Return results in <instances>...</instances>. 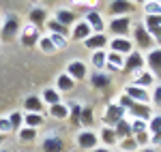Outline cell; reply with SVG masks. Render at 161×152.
<instances>
[{
  "mask_svg": "<svg viewBox=\"0 0 161 152\" xmlns=\"http://www.w3.org/2000/svg\"><path fill=\"white\" fill-rule=\"evenodd\" d=\"M97 135H99L101 146H105V148H110V150L118 146V137H116V133H114L112 127H101V131L97 133Z\"/></svg>",
  "mask_w": 161,
  "mask_h": 152,
  "instance_id": "7402d4cb",
  "label": "cell"
},
{
  "mask_svg": "<svg viewBox=\"0 0 161 152\" xmlns=\"http://www.w3.org/2000/svg\"><path fill=\"white\" fill-rule=\"evenodd\" d=\"M148 2H161V0H148Z\"/></svg>",
  "mask_w": 161,
  "mask_h": 152,
  "instance_id": "db71d44e",
  "label": "cell"
},
{
  "mask_svg": "<svg viewBox=\"0 0 161 152\" xmlns=\"http://www.w3.org/2000/svg\"><path fill=\"white\" fill-rule=\"evenodd\" d=\"M43 122H45V116H43V114H26V112H24V127L39 128Z\"/></svg>",
  "mask_w": 161,
  "mask_h": 152,
  "instance_id": "1f68e13d",
  "label": "cell"
},
{
  "mask_svg": "<svg viewBox=\"0 0 161 152\" xmlns=\"http://www.w3.org/2000/svg\"><path fill=\"white\" fill-rule=\"evenodd\" d=\"M50 116L54 120H69V105H67V103L50 105Z\"/></svg>",
  "mask_w": 161,
  "mask_h": 152,
  "instance_id": "f1b7e54d",
  "label": "cell"
},
{
  "mask_svg": "<svg viewBox=\"0 0 161 152\" xmlns=\"http://www.w3.org/2000/svg\"><path fill=\"white\" fill-rule=\"evenodd\" d=\"M0 152H13V150H7V148H2V150H0Z\"/></svg>",
  "mask_w": 161,
  "mask_h": 152,
  "instance_id": "f5cc1de1",
  "label": "cell"
},
{
  "mask_svg": "<svg viewBox=\"0 0 161 152\" xmlns=\"http://www.w3.org/2000/svg\"><path fill=\"white\" fill-rule=\"evenodd\" d=\"M75 86H77V81H73V79L67 75V73L56 75V90H58L60 94H64V92H73Z\"/></svg>",
  "mask_w": 161,
  "mask_h": 152,
  "instance_id": "d4e9b609",
  "label": "cell"
},
{
  "mask_svg": "<svg viewBox=\"0 0 161 152\" xmlns=\"http://www.w3.org/2000/svg\"><path fill=\"white\" fill-rule=\"evenodd\" d=\"M133 139L137 141V148H146V146H150V133H148V131L136 133V135H133Z\"/></svg>",
  "mask_w": 161,
  "mask_h": 152,
  "instance_id": "f35d334b",
  "label": "cell"
},
{
  "mask_svg": "<svg viewBox=\"0 0 161 152\" xmlns=\"http://www.w3.org/2000/svg\"><path fill=\"white\" fill-rule=\"evenodd\" d=\"M50 39H52V43H54V47H56V50H64V47H67V43H69V39L62 37V34H50Z\"/></svg>",
  "mask_w": 161,
  "mask_h": 152,
  "instance_id": "b9f144b4",
  "label": "cell"
},
{
  "mask_svg": "<svg viewBox=\"0 0 161 152\" xmlns=\"http://www.w3.org/2000/svg\"><path fill=\"white\" fill-rule=\"evenodd\" d=\"M131 2H133L136 7H137V4H146V0H131Z\"/></svg>",
  "mask_w": 161,
  "mask_h": 152,
  "instance_id": "f907efd6",
  "label": "cell"
},
{
  "mask_svg": "<svg viewBox=\"0 0 161 152\" xmlns=\"http://www.w3.org/2000/svg\"><path fill=\"white\" fill-rule=\"evenodd\" d=\"M144 13H146V15H153V17L161 15V2H148V0H146V4H144Z\"/></svg>",
  "mask_w": 161,
  "mask_h": 152,
  "instance_id": "ab89813d",
  "label": "cell"
},
{
  "mask_svg": "<svg viewBox=\"0 0 161 152\" xmlns=\"http://www.w3.org/2000/svg\"><path fill=\"white\" fill-rule=\"evenodd\" d=\"M116 103H118V105H120V107H123L125 112H127V109H129V107H131V105H133V101H131V99H129V97H127V94H120V97H118V99H116Z\"/></svg>",
  "mask_w": 161,
  "mask_h": 152,
  "instance_id": "f6af8a7d",
  "label": "cell"
},
{
  "mask_svg": "<svg viewBox=\"0 0 161 152\" xmlns=\"http://www.w3.org/2000/svg\"><path fill=\"white\" fill-rule=\"evenodd\" d=\"M123 118H127V112H125V109L116 101H114V103H108L105 112H103V116H101L103 127H114V124H118Z\"/></svg>",
  "mask_w": 161,
  "mask_h": 152,
  "instance_id": "3957f363",
  "label": "cell"
},
{
  "mask_svg": "<svg viewBox=\"0 0 161 152\" xmlns=\"http://www.w3.org/2000/svg\"><path fill=\"white\" fill-rule=\"evenodd\" d=\"M114 133H116V137H118V141L125 139V137H131V120L129 118H123L118 124H114Z\"/></svg>",
  "mask_w": 161,
  "mask_h": 152,
  "instance_id": "83f0119b",
  "label": "cell"
},
{
  "mask_svg": "<svg viewBox=\"0 0 161 152\" xmlns=\"http://www.w3.org/2000/svg\"><path fill=\"white\" fill-rule=\"evenodd\" d=\"M123 66H125V56H120V54H114V51H108L105 69H108L110 73H118V71H123Z\"/></svg>",
  "mask_w": 161,
  "mask_h": 152,
  "instance_id": "cb8c5ba5",
  "label": "cell"
},
{
  "mask_svg": "<svg viewBox=\"0 0 161 152\" xmlns=\"http://www.w3.org/2000/svg\"><path fill=\"white\" fill-rule=\"evenodd\" d=\"M75 4H95L97 0H73Z\"/></svg>",
  "mask_w": 161,
  "mask_h": 152,
  "instance_id": "c3c4849f",
  "label": "cell"
},
{
  "mask_svg": "<svg viewBox=\"0 0 161 152\" xmlns=\"http://www.w3.org/2000/svg\"><path fill=\"white\" fill-rule=\"evenodd\" d=\"M157 131H161V114H153V118L148 120V133L153 135Z\"/></svg>",
  "mask_w": 161,
  "mask_h": 152,
  "instance_id": "60d3db41",
  "label": "cell"
},
{
  "mask_svg": "<svg viewBox=\"0 0 161 152\" xmlns=\"http://www.w3.org/2000/svg\"><path fill=\"white\" fill-rule=\"evenodd\" d=\"M39 97H41V101L45 103L47 107H50V105H56V103H62V94L56 88H43V92H41Z\"/></svg>",
  "mask_w": 161,
  "mask_h": 152,
  "instance_id": "4316f807",
  "label": "cell"
},
{
  "mask_svg": "<svg viewBox=\"0 0 161 152\" xmlns=\"http://www.w3.org/2000/svg\"><path fill=\"white\" fill-rule=\"evenodd\" d=\"M105 60H108V51L105 50L90 51V64L95 66V71H103L105 69Z\"/></svg>",
  "mask_w": 161,
  "mask_h": 152,
  "instance_id": "f546056e",
  "label": "cell"
},
{
  "mask_svg": "<svg viewBox=\"0 0 161 152\" xmlns=\"http://www.w3.org/2000/svg\"><path fill=\"white\" fill-rule=\"evenodd\" d=\"M75 144L82 150H92V148L99 146V135L92 128H80V133L75 135Z\"/></svg>",
  "mask_w": 161,
  "mask_h": 152,
  "instance_id": "5b68a950",
  "label": "cell"
},
{
  "mask_svg": "<svg viewBox=\"0 0 161 152\" xmlns=\"http://www.w3.org/2000/svg\"><path fill=\"white\" fill-rule=\"evenodd\" d=\"M41 150L43 152H64V139H62L60 135H56V131H52L50 135L43 137Z\"/></svg>",
  "mask_w": 161,
  "mask_h": 152,
  "instance_id": "9c48e42d",
  "label": "cell"
},
{
  "mask_svg": "<svg viewBox=\"0 0 161 152\" xmlns=\"http://www.w3.org/2000/svg\"><path fill=\"white\" fill-rule=\"evenodd\" d=\"M144 60H146V64H148V71L155 75V79H161V47L150 50L148 56H146Z\"/></svg>",
  "mask_w": 161,
  "mask_h": 152,
  "instance_id": "2e32d148",
  "label": "cell"
},
{
  "mask_svg": "<svg viewBox=\"0 0 161 152\" xmlns=\"http://www.w3.org/2000/svg\"><path fill=\"white\" fill-rule=\"evenodd\" d=\"M43 4H52V2H56V0H41Z\"/></svg>",
  "mask_w": 161,
  "mask_h": 152,
  "instance_id": "816d5d0a",
  "label": "cell"
},
{
  "mask_svg": "<svg viewBox=\"0 0 161 152\" xmlns=\"http://www.w3.org/2000/svg\"><path fill=\"white\" fill-rule=\"evenodd\" d=\"M88 152H112V150L105 148V146H97V148H92V150H88Z\"/></svg>",
  "mask_w": 161,
  "mask_h": 152,
  "instance_id": "7dc6e473",
  "label": "cell"
},
{
  "mask_svg": "<svg viewBox=\"0 0 161 152\" xmlns=\"http://www.w3.org/2000/svg\"><path fill=\"white\" fill-rule=\"evenodd\" d=\"M92 122H95V118H92V107H84V109H82V118H80V124L84 128H90Z\"/></svg>",
  "mask_w": 161,
  "mask_h": 152,
  "instance_id": "8d00e7d4",
  "label": "cell"
},
{
  "mask_svg": "<svg viewBox=\"0 0 161 152\" xmlns=\"http://www.w3.org/2000/svg\"><path fill=\"white\" fill-rule=\"evenodd\" d=\"M108 47H110V51L120 54V56H129L131 51L136 50L133 43H131V39H123V37H114L110 43H108Z\"/></svg>",
  "mask_w": 161,
  "mask_h": 152,
  "instance_id": "4fadbf2b",
  "label": "cell"
},
{
  "mask_svg": "<svg viewBox=\"0 0 161 152\" xmlns=\"http://www.w3.org/2000/svg\"><path fill=\"white\" fill-rule=\"evenodd\" d=\"M45 109V103L41 101L39 94H28L24 99V112L26 114H43Z\"/></svg>",
  "mask_w": 161,
  "mask_h": 152,
  "instance_id": "d6986e66",
  "label": "cell"
},
{
  "mask_svg": "<svg viewBox=\"0 0 161 152\" xmlns=\"http://www.w3.org/2000/svg\"><path fill=\"white\" fill-rule=\"evenodd\" d=\"M112 84V77L110 73H103V71H92V75H90V86L97 90H105L110 88Z\"/></svg>",
  "mask_w": 161,
  "mask_h": 152,
  "instance_id": "603a6c76",
  "label": "cell"
},
{
  "mask_svg": "<svg viewBox=\"0 0 161 152\" xmlns=\"http://www.w3.org/2000/svg\"><path fill=\"white\" fill-rule=\"evenodd\" d=\"M137 152H159L157 148H153V146H146V148H140Z\"/></svg>",
  "mask_w": 161,
  "mask_h": 152,
  "instance_id": "681fc988",
  "label": "cell"
},
{
  "mask_svg": "<svg viewBox=\"0 0 161 152\" xmlns=\"http://www.w3.org/2000/svg\"><path fill=\"white\" fill-rule=\"evenodd\" d=\"M2 139H4V137H2V135H0V141H2Z\"/></svg>",
  "mask_w": 161,
  "mask_h": 152,
  "instance_id": "11a10c76",
  "label": "cell"
},
{
  "mask_svg": "<svg viewBox=\"0 0 161 152\" xmlns=\"http://www.w3.org/2000/svg\"><path fill=\"white\" fill-rule=\"evenodd\" d=\"M150 103H155L157 107H161V84H155V86H153V92H150Z\"/></svg>",
  "mask_w": 161,
  "mask_h": 152,
  "instance_id": "7bdbcfd3",
  "label": "cell"
},
{
  "mask_svg": "<svg viewBox=\"0 0 161 152\" xmlns=\"http://www.w3.org/2000/svg\"><path fill=\"white\" fill-rule=\"evenodd\" d=\"M127 114L131 116V118H137V120H146L148 122L150 118H153V107L150 105H146V103H133L129 109H127Z\"/></svg>",
  "mask_w": 161,
  "mask_h": 152,
  "instance_id": "e0dca14e",
  "label": "cell"
},
{
  "mask_svg": "<svg viewBox=\"0 0 161 152\" xmlns=\"http://www.w3.org/2000/svg\"><path fill=\"white\" fill-rule=\"evenodd\" d=\"M116 152H120V150H116Z\"/></svg>",
  "mask_w": 161,
  "mask_h": 152,
  "instance_id": "9f6ffc18",
  "label": "cell"
},
{
  "mask_svg": "<svg viewBox=\"0 0 161 152\" xmlns=\"http://www.w3.org/2000/svg\"><path fill=\"white\" fill-rule=\"evenodd\" d=\"M110 32L114 34V37L129 39V32H131V15L112 17V22H110Z\"/></svg>",
  "mask_w": 161,
  "mask_h": 152,
  "instance_id": "8992f818",
  "label": "cell"
},
{
  "mask_svg": "<svg viewBox=\"0 0 161 152\" xmlns=\"http://www.w3.org/2000/svg\"><path fill=\"white\" fill-rule=\"evenodd\" d=\"M131 34H133V41H136V50H146V51H150V50H155L157 45H155V39L148 34V30L144 28V24H136L133 26V30H131Z\"/></svg>",
  "mask_w": 161,
  "mask_h": 152,
  "instance_id": "6da1fadb",
  "label": "cell"
},
{
  "mask_svg": "<svg viewBox=\"0 0 161 152\" xmlns=\"http://www.w3.org/2000/svg\"><path fill=\"white\" fill-rule=\"evenodd\" d=\"M108 43H110V39H108L105 32H92V34L84 41V47H86L88 51H99V50H105Z\"/></svg>",
  "mask_w": 161,
  "mask_h": 152,
  "instance_id": "7c38bea8",
  "label": "cell"
},
{
  "mask_svg": "<svg viewBox=\"0 0 161 152\" xmlns=\"http://www.w3.org/2000/svg\"><path fill=\"white\" fill-rule=\"evenodd\" d=\"M32 2H35V0H32Z\"/></svg>",
  "mask_w": 161,
  "mask_h": 152,
  "instance_id": "6f0895ef",
  "label": "cell"
},
{
  "mask_svg": "<svg viewBox=\"0 0 161 152\" xmlns=\"http://www.w3.org/2000/svg\"><path fill=\"white\" fill-rule=\"evenodd\" d=\"M125 94L131 99L133 103H146V105H150V92L144 88H140V86H133V84H129V86H125L123 90Z\"/></svg>",
  "mask_w": 161,
  "mask_h": 152,
  "instance_id": "5bb4252c",
  "label": "cell"
},
{
  "mask_svg": "<svg viewBox=\"0 0 161 152\" xmlns=\"http://www.w3.org/2000/svg\"><path fill=\"white\" fill-rule=\"evenodd\" d=\"M37 47L41 51H43V54H47V56H52V54H56V47H54V43H52V39H50V34H47V37H41L39 39V43H37Z\"/></svg>",
  "mask_w": 161,
  "mask_h": 152,
  "instance_id": "836d02e7",
  "label": "cell"
},
{
  "mask_svg": "<svg viewBox=\"0 0 161 152\" xmlns=\"http://www.w3.org/2000/svg\"><path fill=\"white\" fill-rule=\"evenodd\" d=\"M84 22L90 26V30H92V32H103V30H105V22H103L101 13L95 11V9L86 11V19H84Z\"/></svg>",
  "mask_w": 161,
  "mask_h": 152,
  "instance_id": "44dd1931",
  "label": "cell"
},
{
  "mask_svg": "<svg viewBox=\"0 0 161 152\" xmlns=\"http://www.w3.org/2000/svg\"><path fill=\"white\" fill-rule=\"evenodd\" d=\"M108 11H110L112 17H123V15L136 13V4H133L131 0H112Z\"/></svg>",
  "mask_w": 161,
  "mask_h": 152,
  "instance_id": "ba28073f",
  "label": "cell"
},
{
  "mask_svg": "<svg viewBox=\"0 0 161 152\" xmlns=\"http://www.w3.org/2000/svg\"><path fill=\"white\" fill-rule=\"evenodd\" d=\"M90 34H92L90 26H88L84 19H80L77 24L71 26V37H69V39H73V41H77V43H84V41H86Z\"/></svg>",
  "mask_w": 161,
  "mask_h": 152,
  "instance_id": "ac0fdd59",
  "label": "cell"
},
{
  "mask_svg": "<svg viewBox=\"0 0 161 152\" xmlns=\"http://www.w3.org/2000/svg\"><path fill=\"white\" fill-rule=\"evenodd\" d=\"M9 133H13L9 118H7V116H0V135H2V137H7Z\"/></svg>",
  "mask_w": 161,
  "mask_h": 152,
  "instance_id": "ee69618b",
  "label": "cell"
},
{
  "mask_svg": "<svg viewBox=\"0 0 161 152\" xmlns=\"http://www.w3.org/2000/svg\"><path fill=\"white\" fill-rule=\"evenodd\" d=\"M82 105L80 103H69V120L73 124H80V118H82Z\"/></svg>",
  "mask_w": 161,
  "mask_h": 152,
  "instance_id": "d590c367",
  "label": "cell"
},
{
  "mask_svg": "<svg viewBox=\"0 0 161 152\" xmlns=\"http://www.w3.org/2000/svg\"><path fill=\"white\" fill-rule=\"evenodd\" d=\"M64 73L71 77L73 81H84L88 77V69L82 60H71V62H67V71Z\"/></svg>",
  "mask_w": 161,
  "mask_h": 152,
  "instance_id": "8fae6325",
  "label": "cell"
},
{
  "mask_svg": "<svg viewBox=\"0 0 161 152\" xmlns=\"http://www.w3.org/2000/svg\"><path fill=\"white\" fill-rule=\"evenodd\" d=\"M118 150L120 152H137L140 148H137V141L133 139V135H131V137H125V139L118 141Z\"/></svg>",
  "mask_w": 161,
  "mask_h": 152,
  "instance_id": "e575fe53",
  "label": "cell"
},
{
  "mask_svg": "<svg viewBox=\"0 0 161 152\" xmlns=\"http://www.w3.org/2000/svg\"><path fill=\"white\" fill-rule=\"evenodd\" d=\"M7 118H9V122H11V131L13 133H17L19 128L24 127V112H19V109H17V112H11Z\"/></svg>",
  "mask_w": 161,
  "mask_h": 152,
  "instance_id": "d6a6232c",
  "label": "cell"
},
{
  "mask_svg": "<svg viewBox=\"0 0 161 152\" xmlns=\"http://www.w3.org/2000/svg\"><path fill=\"white\" fill-rule=\"evenodd\" d=\"M144 66H146V60H144V54L140 50H133L129 56H125V66H123L125 73L137 75L140 71H144Z\"/></svg>",
  "mask_w": 161,
  "mask_h": 152,
  "instance_id": "7a4b0ae2",
  "label": "cell"
},
{
  "mask_svg": "<svg viewBox=\"0 0 161 152\" xmlns=\"http://www.w3.org/2000/svg\"><path fill=\"white\" fill-rule=\"evenodd\" d=\"M142 131H148V122H146V120H137V118H131V135H136V133H142Z\"/></svg>",
  "mask_w": 161,
  "mask_h": 152,
  "instance_id": "74e56055",
  "label": "cell"
},
{
  "mask_svg": "<svg viewBox=\"0 0 161 152\" xmlns=\"http://www.w3.org/2000/svg\"><path fill=\"white\" fill-rule=\"evenodd\" d=\"M54 19L58 22V24L67 26V28H71L73 24H77L80 19H77V13L73 9H58V11L54 13Z\"/></svg>",
  "mask_w": 161,
  "mask_h": 152,
  "instance_id": "ffe728a7",
  "label": "cell"
},
{
  "mask_svg": "<svg viewBox=\"0 0 161 152\" xmlns=\"http://www.w3.org/2000/svg\"><path fill=\"white\" fill-rule=\"evenodd\" d=\"M144 28L148 30V34L155 39V45L161 47V15L153 17V15H144Z\"/></svg>",
  "mask_w": 161,
  "mask_h": 152,
  "instance_id": "30bf717a",
  "label": "cell"
},
{
  "mask_svg": "<svg viewBox=\"0 0 161 152\" xmlns=\"http://www.w3.org/2000/svg\"><path fill=\"white\" fill-rule=\"evenodd\" d=\"M47 19H50V15L45 11V7H32L30 13H28V24H32L35 28H39V30L45 28Z\"/></svg>",
  "mask_w": 161,
  "mask_h": 152,
  "instance_id": "9a60e30c",
  "label": "cell"
},
{
  "mask_svg": "<svg viewBox=\"0 0 161 152\" xmlns=\"http://www.w3.org/2000/svg\"><path fill=\"white\" fill-rule=\"evenodd\" d=\"M19 30H22L19 19H17L15 15L7 17V19H4V24H2V28H0V41H4V43L13 41L15 37H19Z\"/></svg>",
  "mask_w": 161,
  "mask_h": 152,
  "instance_id": "277c9868",
  "label": "cell"
},
{
  "mask_svg": "<svg viewBox=\"0 0 161 152\" xmlns=\"http://www.w3.org/2000/svg\"><path fill=\"white\" fill-rule=\"evenodd\" d=\"M39 39H41V30L35 28L32 24H26L22 30H19V43L24 45V47H35L39 43Z\"/></svg>",
  "mask_w": 161,
  "mask_h": 152,
  "instance_id": "52a82bcc",
  "label": "cell"
},
{
  "mask_svg": "<svg viewBox=\"0 0 161 152\" xmlns=\"http://www.w3.org/2000/svg\"><path fill=\"white\" fill-rule=\"evenodd\" d=\"M150 146H153V148H161V131H157V133L150 135Z\"/></svg>",
  "mask_w": 161,
  "mask_h": 152,
  "instance_id": "bcb514c9",
  "label": "cell"
},
{
  "mask_svg": "<svg viewBox=\"0 0 161 152\" xmlns=\"http://www.w3.org/2000/svg\"><path fill=\"white\" fill-rule=\"evenodd\" d=\"M136 77V81H133V86H140V88H144V90H148V88H153L155 86V75L150 73V71H140L137 75H133Z\"/></svg>",
  "mask_w": 161,
  "mask_h": 152,
  "instance_id": "484cf974",
  "label": "cell"
},
{
  "mask_svg": "<svg viewBox=\"0 0 161 152\" xmlns=\"http://www.w3.org/2000/svg\"><path fill=\"white\" fill-rule=\"evenodd\" d=\"M37 128H30V127H22L17 131V139L22 141V144H32V141L37 139Z\"/></svg>",
  "mask_w": 161,
  "mask_h": 152,
  "instance_id": "4dcf8cb0",
  "label": "cell"
}]
</instances>
